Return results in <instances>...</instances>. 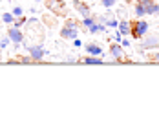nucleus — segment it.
I'll return each mask as SVG.
<instances>
[{"label":"nucleus","instance_id":"obj_1","mask_svg":"<svg viewBox=\"0 0 159 128\" xmlns=\"http://www.w3.org/2000/svg\"><path fill=\"white\" fill-rule=\"evenodd\" d=\"M146 31H148V24L144 22V20H135V22H132V37L134 39H141V37H144L146 35Z\"/></svg>","mask_w":159,"mask_h":128},{"label":"nucleus","instance_id":"obj_2","mask_svg":"<svg viewBox=\"0 0 159 128\" xmlns=\"http://www.w3.org/2000/svg\"><path fill=\"white\" fill-rule=\"evenodd\" d=\"M152 48H159V37L157 35H148V37H144L143 42L139 44V51H143V49H152Z\"/></svg>","mask_w":159,"mask_h":128},{"label":"nucleus","instance_id":"obj_3","mask_svg":"<svg viewBox=\"0 0 159 128\" xmlns=\"http://www.w3.org/2000/svg\"><path fill=\"white\" fill-rule=\"evenodd\" d=\"M46 6L55 15H66V6L62 0H46Z\"/></svg>","mask_w":159,"mask_h":128},{"label":"nucleus","instance_id":"obj_4","mask_svg":"<svg viewBox=\"0 0 159 128\" xmlns=\"http://www.w3.org/2000/svg\"><path fill=\"white\" fill-rule=\"evenodd\" d=\"M135 2L137 4H143L146 15H156V13H159V4H156V0H135Z\"/></svg>","mask_w":159,"mask_h":128},{"label":"nucleus","instance_id":"obj_5","mask_svg":"<svg viewBox=\"0 0 159 128\" xmlns=\"http://www.w3.org/2000/svg\"><path fill=\"white\" fill-rule=\"evenodd\" d=\"M28 51H30V55H31L33 61H42V55H46L48 51L42 48V44H37V46H26Z\"/></svg>","mask_w":159,"mask_h":128},{"label":"nucleus","instance_id":"obj_6","mask_svg":"<svg viewBox=\"0 0 159 128\" xmlns=\"http://www.w3.org/2000/svg\"><path fill=\"white\" fill-rule=\"evenodd\" d=\"M7 37L13 40V44H15V46H18V44L24 40V35H22V31H20L16 26H13V28H9V30H7Z\"/></svg>","mask_w":159,"mask_h":128},{"label":"nucleus","instance_id":"obj_7","mask_svg":"<svg viewBox=\"0 0 159 128\" xmlns=\"http://www.w3.org/2000/svg\"><path fill=\"white\" fill-rule=\"evenodd\" d=\"M111 55H113V59L115 61H121V62H128V59H125L126 55H125V51H123V48H121V44H111Z\"/></svg>","mask_w":159,"mask_h":128},{"label":"nucleus","instance_id":"obj_8","mask_svg":"<svg viewBox=\"0 0 159 128\" xmlns=\"http://www.w3.org/2000/svg\"><path fill=\"white\" fill-rule=\"evenodd\" d=\"M61 37L62 39H77V30L75 28H62L61 30Z\"/></svg>","mask_w":159,"mask_h":128},{"label":"nucleus","instance_id":"obj_9","mask_svg":"<svg viewBox=\"0 0 159 128\" xmlns=\"http://www.w3.org/2000/svg\"><path fill=\"white\" fill-rule=\"evenodd\" d=\"M73 6L77 7V11H79L82 16H90V7H88L86 4H82V2H79V0H75V2H73Z\"/></svg>","mask_w":159,"mask_h":128},{"label":"nucleus","instance_id":"obj_10","mask_svg":"<svg viewBox=\"0 0 159 128\" xmlns=\"http://www.w3.org/2000/svg\"><path fill=\"white\" fill-rule=\"evenodd\" d=\"M119 31H121V35H128L132 31V22H126V20L119 22Z\"/></svg>","mask_w":159,"mask_h":128},{"label":"nucleus","instance_id":"obj_11","mask_svg":"<svg viewBox=\"0 0 159 128\" xmlns=\"http://www.w3.org/2000/svg\"><path fill=\"white\" fill-rule=\"evenodd\" d=\"M86 51L92 53V55H101V57H102V49L99 48V46H95V44H88V46H86Z\"/></svg>","mask_w":159,"mask_h":128},{"label":"nucleus","instance_id":"obj_12","mask_svg":"<svg viewBox=\"0 0 159 128\" xmlns=\"http://www.w3.org/2000/svg\"><path fill=\"white\" fill-rule=\"evenodd\" d=\"M104 30H106V28H104L102 24H95V22L90 26V33H99V31H104Z\"/></svg>","mask_w":159,"mask_h":128},{"label":"nucleus","instance_id":"obj_13","mask_svg":"<svg viewBox=\"0 0 159 128\" xmlns=\"http://www.w3.org/2000/svg\"><path fill=\"white\" fill-rule=\"evenodd\" d=\"M13 18H15L13 13H4V15H2V20H4L6 24H11V22H13Z\"/></svg>","mask_w":159,"mask_h":128},{"label":"nucleus","instance_id":"obj_14","mask_svg":"<svg viewBox=\"0 0 159 128\" xmlns=\"http://www.w3.org/2000/svg\"><path fill=\"white\" fill-rule=\"evenodd\" d=\"M135 15H137V16L146 15V13H144V6H143V4H135Z\"/></svg>","mask_w":159,"mask_h":128},{"label":"nucleus","instance_id":"obj_15","mask_svg":"<svg viewBox=\"0 0 159 128\" xmlns=\"http://www.w3.org/2000/svg\"><path fill=\"white\" fill-rule=\"evenodd\" d=\"M86 64H102V59H93V57H86L84 59Z\"/></svg>","mask_w":159,"mask_h":128},{"label":"nucleus","instance_id":"obj_16","mask_svg":"<svg viewBox=\"0 0 159 128\" xmlns=\"http://www.w3.org/2000/svg\"><path fill=\"white\" fill-rule=\"evenodd\" d=\"M106 26H110V28H119V22L113 20V18H110V20H106Z\"/></svg>","mask_w":159,"mask_h":128},{"label":"nucleus","instance_id":"obj_17","mask_svg":"<svg viewBox=\"0 0 159 128\" xmlns=\"http://www.w3.org/2000/svg\"><path fill=\"white\" fill-rule=\"evenodd\" d=\"M82 24H84L86 28H90V26L93 24V18H90V16H84V20H82Z\"/></svg>","mask_w":159,"mask_h":128},{"label":"nucleus","instance_id":"obj_18","mask_svg":"<svg viewBox=\"0 0 159 128\" xmlns=\"http://www.w3.org/2000/svg\"><path fill=\"white\" fill-rule=\"evenodd\" d=\"M101 4H102L104 7H111V6L115 4V0H101Z\"/></svg>","mask_w":159,"mask_h":128},{"label":"nucleus","instance_id":"obj_19","mask_svg":"<svg viewBox=\"0 0 159 128\" xmlns=\"http://www.w3.org/2000/svg\"><path fill=\"white\" fill-rule=\"evenodd\" d=\"M148 59H150L152 62H159V53H152V55H148Z\"/></svg>","mask_w":159,"mask_h":128},{"label":"nucleus","instance_id":"obj_20","mask_svg":"<svg viewBox=\"0 0 159 128\" xmlns=\"http://www.w3.org/2000/svg\"><path fill=\"white\" fill-rule=\"evenodd\" d=\"M22 13H24V11H22V7H15V9H13V15H15V16H22Z\"/></svg>","mask_w":159,"mask_h":128},{"label":"nucleus","instance_id":"obj_21","mask_svg":"<svg viewBox=\"0 0 159 128\" xmlns=\"http://www.w3.org/2000/svg\"><path fill=\"white\" fill-rule=\"evenodd\" d=\"M75 26H77L75 20H68V22H66V28H75Z\"/></svg>","mask_w":159,"mask_h":128},{"label":"nucleus","instance_id":"obj_22","mask_svg":"<svg viewBox=\"0 0 159 128\" xmlns=\"http://www.w3.org/2000/svg\"><path fill=\"white\" fill-rule=\"evenodd\" d=\"M24 22H26V18H18V20L15 22V26H16V28H20V26H22Z\"/></svg>","mask_w":159,"mask_h":128},{"label":"nucleus","instance_id":"obj_23","mask_svg":"<svg viewBox=\"0 0 159 128\" xmlns=\"http://www.w3.org/2000/svg\"><path fill=\"white\" fill-rule=\"evenodd\" d=\"M73 44H75L77 48H80V46H82V42H80L79 39H73Z\"/></svg>","mask_w":159,"mask_h":128},{"label":"nucleus","instance_id":"obj_24","mask_svg":"<svg viewBox=\"0 0 159 128\" xmlns=\"http://www.w3.org/2000/svg\"><path fill=\"white\" fill-rule=\"evenodd\" d=\"M35 2H42V0H35Z\"/></svg>","mask_w":159,"mask_h":128}]
</instances>
